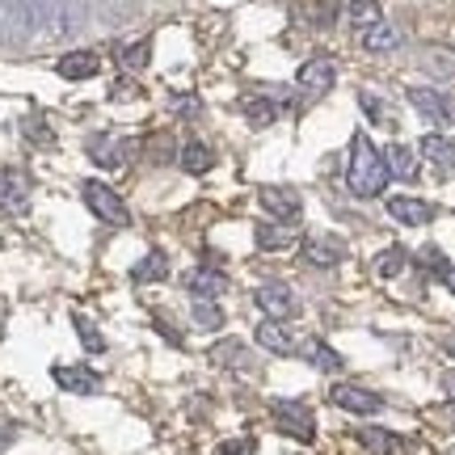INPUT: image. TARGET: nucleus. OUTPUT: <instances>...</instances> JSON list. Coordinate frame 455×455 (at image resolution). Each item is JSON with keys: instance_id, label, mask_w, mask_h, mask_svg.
<instances>
[{"instance_id": "obj_1", "label": "nucleus", "mask_w": 455, "mask_h": 455, "mask_svg": "<svg viewBox=\"0 0 455 455\" xmlns=\"http://www.w3.org/2000/svg\"><path fill=\"white\" fill-rule=\"evenodd\" d=\"M346 186H350V195H358V198L384 195V186H388V164H384V152H375V144L367 140V135H355V140H350V169H346Z\"/></svg>"}, {"instance_id": "obj_20", "label": "nucleus", "mask_w": 455, "mask_h": 455, "mask_svg": "<svg viewBox=\"0 0 455 455\" xmlns=\"http://www.w3.org/2000/svg\"><path fill=\"white\" fill-rule=\"evenodd\" d=\"M358 106L367 110V118H371V123H379V127H396V106H392V101H384L375 89H358Z\"/></svg>"}, {"instance_id": "obj_2", "label": "nucleus", "mask_w": 455, "mask_h": 455, "mask_svg": "<svg viewBox=\"0 0 455 455\" xmlns=\"http://www.w3.org/2000/svg\"><path fill=\"white\" fill-rule=\"evenodd\" d=\"M81 198H84V207L98 215L101 224H110V228H127V224H131L127 203L114 195L106 181H81Z\"/></svg>"}, {"instance_id": "obj_9", "label": "nucleus", "mask_w": 455, "mask_h": 455, "mask_svg": "<svg viewBox=\"0 0 455 455\" xmlns=\"http://www.w3.org/2000/svg\"><path fill=\"white\" fill-rule=\"evenodd\" d=\"M181 287L195 295V304H215V299L228 291V278L220 275V270H186Z\"/></svg>"}, {"instance_id": "obj_5", "label": "nucleus", "mask_w": 455, "mask_h": 455, "mask_svg": "<svg viewBox=\"0 0 455 455\" xmlns=\"http://www.w3.org/2000/svg\"><path fill=\"white\" fill-rule=\"evenodd\" d=\"M329 401L338 409H346V413H367V418L384 409V396H375L371 388H358V384H338L329 392Z\"/></svg>"}, {"instance_id": "obj_18", "label": "nucleus", "mask_w": 455, "mask_h": 455, "mask_svg": "<svg viewBox=\"0 0 455 455\" xmlns=\"http://www.w3.org/2000/svg\"><path fill=\"white\" fill-rule=\"evenodd\" d=\"M304 258H308L312 266H338V261L346 258V241H338V236H316V241L304 244Z\"/></svg>"}, {"instance_id": "obj_11", "label": "nucleus", "mask_w": 455, "mask_h": 455, "mask_svg": "<svg viewBox=\"0 0 455 455\" xmlns=\"http://www.w3.org/2000/svg\"><path fill=\"white\" fill-rule=\"evenodd\" d=\"M55 72H60L64 81H89V76L101 72V55L98 51H68V55L55 60Z\"/></svg>"}, {"instance_id": "obj_3", "label": "nucleus", "mask_w": 455, "mask_h": 455, "mask_svg": "<svg viewBox=\"0 0 455 455\" xmlns=\"http://www.w3.org/2000/svg\"><path fill=\"white\" fill-rule=\"evenodd\" d=\"M270 413H275V426L283 435H291L299 443L316 439V422H312V413L299 401H270Z\"/></svg>"}, {"instance_id": "obj_39", "label": "nucleus", "mask_w": 455, "mask_h": 455, "mask_svg": "<svg viewBox=\"0 0 455 455\" xmlns=\"http://www.w3.org/2000/svg\"><path fill=\"white\" fill-rule=\"evenodd\" d=\"M443 392H447V396H451V401H455V371H447V375H443Z\"/></svg>"}, {"instance_id": "obj_12", "label": "nucleus", "mask_w": 455, "mask_h": 455, "mask_svg": "<svg viewBox=\"0 0 455 455\" xmlns=\"http://www.w3.org/2000/svg\"><path fill=\"white\" fill-rule=\"evenodd\" d=\"M51 379H55L64 392H76V396L101 392V375L89 371V367H51Z\"/></svg>"}, {"instance_id": "obj_25", "label": "nucleus", "mask_w": 455, "mask_h": 455, "mask_svg": "<svg viewBox=\"0 0 455 455\" xmlns=\"http://www.w3.org/2000/svg\"><path fill=\"white\" fill-rule=\"evenodd\" d=\"M358 443H363L367 451H375V455L401 451V439H396V435H388V430H375V426H363V430H358Z\"/></svg>"}, {"instance_id": "obj_31", "label": "nucleus", "mask_w": 455, "mask_h": 455, "mask_svg": "<svg viewBox=\"0 0 455 455\" xmlns=\"http://www.w3.org/2000/svg\"><path fill=\"white\" fill-rule=\"evenodd\" d=\"M308 355H312V367H316V371H329V375L341 371V355H338V350H329L325 341H312Z\"/></svg>"}, {"instance_id": "obj_13", "label": "nucleus", "mask_w": 455, "mask_h": 455, "mask_svg": "<svg viewBox=\"0 0 455 455\" xmlns=\"http://www.w3.org/2000/svg\"><path fill=\"white\" fill-rule=\"evenodd\" d=\"M388 215L396 220V224H405V228H422L435 220V207L430 203H422V198H388Z\"/></svg>"}, {"instance_id": "obj_16", "label": "nucleus", "mask_w": 455, "mask_h": 455, "mask_svg": "<svg viewBox=\"0 0 455 455\" xmlns=\"http://www.w3.org/2000/svg\"><path fill=\"white\" fill-rule=\"evenodd\" d=\"M401 43H405V34H401V26H392V21H379V26H371V30L363 34V47L371 51V55H388Z\"/></svg>"}, {"instance_id": "obj_4", "label": "nucleus", "mask_w": 455, "mask_h": 455, "mask_svg": "<svg viewBox=\"0 0 455 455\" xmlns=\"http://www.w3.org/2000/svg\"><path fill=\"white\" fill-rule=\"evenodd\" d=\"M258 203L275 220H283V224H299V212H304V198L295 195V190H287V186H261Z\"/></svg>"}, {"instance_id": "obj_38", "label": "nucleus", "mask_w": 455, "mask_h": 455, "mask_svg": "<svg viewBox=\"0 0 455 455\" xmlns=\"http://www.w3.org/2000/svg\"><path fill=\"white\" fill-rule=\"evenodd\" d=\"M13 439H17V426H0V455L13 447Z\"/></svg>"}, {"instance_id": "obj_32", "label": "nucleus", "mask_w": 455, "mask_h": 455, "mask_svg": "<svg viewBox=\"0 0 455 455\" xmlns=\"http://www.w3.org/2000/svg\"><path fill=\"white\" fill-rule=\"evenodd\" d=\"M148 60H152V43H148V38H144V43H131V47L118 55V64L131 68V72H144Z\"/></svg>"}, {"instance_id": "obj_34", "label": "nucleus", "mask_w": 455, "mask_h": 455, "mask_svg": "<svg viewBox=\"0 0 455 455\" xmlns=\"http://www.w3.org/2000/svg\"><path fill=\"white\" fill-rule=\"evenodd\" d=\"M418 261H422L426 270H435V275H447V258H443L439 244H426L422 253H418Z\"/></svg>"}, {"instance_id": "obj_33", "label": "nucleus", "mask_w": 455, "mask_h": 455, "mask_svg": "<svg viewBox=\"0 0 455 455\" xmlns=\"http://www.w3.org/2000/svg\"><path fill=\"white\" fill-rule=\"evenodd\" d=\"M195 321H198V329H220L224 325V312L215 308V304H195Z\"/></svg>"}, {"instance_id": "obj_14", "label": "nucleus", "mask_w": 455, "mask_h": 455, "mask_svg": "<svg viewBox=\"0 0 455 455\" xmlns=\"http://www.w3.org/2000/svg\"><path fill=\"white\" fill-rule=\"evenodd\" d=\"M422 156L439 169L443 178H455V140H447V135H422Z\"/></svg>"}, {"instance_id": "obj_40", "label": "nucleus", "mask_w": 455, "mask_h": 455, "mask_svg": "<svg viewBox=\"0 0 455 455\" xmlns=\"http://www.w3.org/2000/svg\"><path fill=\"white\" fill-rule=\"evenodd\" d=\"M443 278H447V291L455 295V270H447V275H443Z\"/></svg>"}, {"instance_id": "obj_19", "label": "nucleus", "mask_w": 455, "mask_h": 455, "mask_svg": "<svg viewBox=\"0 0 455 455\" xmlns=\"http://www.w3.org/2000/svg\"><path fill=\"white\" fill-rule=\"evenodd\" d=\"M212 358L220 363V367H232V371H249L253 367V355H249V346L236 338H224L220 346L212 350Z\"/></svg>"}, {"instance_id": "obj_26", "label": "nucleus", "mask_w": 455, "mask_h": 455, "mask_svg": "<svg viewBox=\"0 0 455 455\" xmlns=\"http://www.w3.org/2000/svg\"><path fill=\"white\" fill-rule=\"evenodd\" d=\"M405 266H409V253L401 249V244H388V249L375 258V275H379V278H396Z\"/></svg>"}, {"instance_id": "obj_28", "label": "nucleus", "mask_w": 455, "mask_h": 455, "mask_svg": "<svg viewBox=\"0 0 455 455\" xmlns=\"http://www.w3.org/2000/svg\"><path fill=\"white\" fill-rule=\"evenodd\" d=\"M241 110H244V118H249V127H270V123H275V106L266 98H253V93H249V98H241Z\"/></svg>"}, {"instance_id": "obj_21", "label": "nucleus", "mask_w": 455, "mask_h": 455, "mask_svg": "<svg viewBox=\"0 0 455 455\" xmlns=\"http://www.w3.org/2000/svg\"><path fill=\"white\" fill-rule=\"evenodd\" d=\"M258 346L261 350H270V355H291L295 338L278 325V321H266V325H258Z\"/></svg>"}, {"instance_id": "obj_23", "label": "nucleus", "mask_w": 455, "mask_h": 455, "mask_svg": "<svg viewBox=\"0 0 455 455\" xmlns=\"http://www.w3.org/2000/svg\"><path fill=\"white\" fill-rule=\"evenodd\" d=\"M169 275V258H164L161 249H152L144 261H135V270H131V278L135 283H161V278Z\"/></svg>"}, {"instance_id": "obj_24", "label": "nucleus", "mask_w": 455, "mask_h": 455, "mask_svg": "<svg viewBox=\"0 0 455 455\" xmlns=\"http://www.w3.org/2000/svg\"><path fill=\"white\" fill-rule=\"evenodd\" d=\"M212 164H215V156L207 144L190 140V144L181 148V169H186V173H212Z\"/></svg>"}, {"instance_id": "obj_41", "label": "nucleus", "mask_w": 455, "mask_h": 455, "mask_svg": "<svg viewBox=\"0 0 455 455\" xmlns=\"http://www.w3.org/2000/svg\"><path fill=\"white\" fill-rule=\"evenodd\" d=\"M447 350H451V355H455V338H451V346H447Z\"/></svg>"}, {"instance_id": "obj_10", "label": "nucleus", "mask_w": 455, "mask_h": 455, "mask_svg": "<svg viewBox=\"0 0 455 455\" xmlns=\"http://www.w3.org/2000/svg\"><path fill=\"white\" fill-rule=\"evenodd\" d=\"M30 203V178L21 169H0V212H26Z\"/></svg>"}, {"instance_id": "obj_7", "label": "nucleus", "mask_w": 455, "mask_h": 455, "mask_svg": "<svg viewBox=\"0 0 455 455\" xmlns=\"http://www.w3.org/2000/svg\"><path fill=\"white\" fill-rule=\"evenodd\" d=\"M409 106L422 114L426 123H451L455 127V101L439 98L435 89H409Z\"/></svg>"}, {"instance_id": "obj_27", "label": "nucleus", "mask_w": 455, "mask_h": 455, "mask_svg": "<svg viewBox=\"0 0 455 455\" xmlns=\"http://www.w3.org/2000/svg\"><path fill=\"white\" fill-rule=\"evenodd\" d=\"M422 68L435 76H455V51L447 47H426L422 51Z\"/></svg>"}, {"instance_id": "obj_22", "label": "nucleus", "mask_w": 455, "mask_h": 455, "mask_svg": "<svg viewBox=\"0 0 455 455\" xmlns=\"http://www.w3.org/2000/svg\"><path fill=\"white\" fill-rule=\"evenodd\" d=\"M384 164H388V173H396V178H418V156H413V148L405 144H388V152H384Z\"/></svg>"}, {"instance_id": "obj_17", "label": "nucleus", "mask_w": 455, "mask_h": 455, "mask_svg": "<svg viewBox=\"0 0 455 455\" xmlns=\"http://www.w3.org/2000/svg\"><path fill=\"white\" fill-rule=\"evenodd\" d=\"M253 241L258 249H291L299 241V224H258Z\"/></svg>"}, {"instance_id": "obj_15", "label": "nucleus", "mask_w": 455, "mask_h": 455, "mask_svg": "<svg viewBox=\"0 0 455 455\" xmlns=\"http://www.w3.org/2000/svg\"><path fill=\"white\" fill-rule=\"evenodd\" d=\"M333 81H338V68L329 64L325 55H316V60H308V64L299 68V84H304L308 93H329Z\"/></svg>"}, {"instance_id": "obj_36", "label": "nucleus", "mask_w": 455, "mask_h": 455, "mask_svg": "<svg viewBox=\"0 0 455 455\" xmlns=\"http://www.w3.org/2000/svg\"><path fill=\"white\" fill-rule=\"evenodd\" d=\"M253 451H258L253 439H236V443H224V447H220V455H253Z\"/></svg>"}, {"instance_id": "obj_29", "label": "nucleus", "mask_w": 455, "mask_h": 455, "mask_svg": "<svg viewBox=\"0 0 455 455\" xmlns=\"http://www.w3.org/2000/svg\"><path fill=\"white\" fill-rule=\"evenodd\" d=\"M346 17L355 21L358 30L367 34L371 26H379L384 21V13H379V4H371V0H358V4H346Z\"/></svg>"}, {"instance_id": "obj_8", "label": "nucleus", "mask_w": 455, "mask_h": 455, "mask_svg": "<svg viewBox=\"0 0 455 455\" xmlns=\"http://www.w3.org/2000/svg\"><path fill=\"white\" fill-rule=\"evenodd\" d=\"M253 299H258V308L270 316V321H283V316H291L299 304H295L291 287H283V283H261L258 291H253Z\"/></svg>"}, {"instance_id": "obj_35", "label": "nucleus", "mask_w": 455, "mask_h": 455, "mask_svg": "<svg viewBox=\"0 0 455 455\" xmlns=\"http://www.w3.org/2000/svg\"><path fill=\"white\" fill-rule=\"evenodd\" d=\"M26 135H30L34 144H55V135L47 127H38V118H26Z\"/></svg>"}, {"instance_id": "obj_30", "label": "nucleus", "mask_w": 455, "mask_h": 455, "mask_svg": "<svg viewBox=\"0 0 455 455\" xmlns=\"http://www.w3.org/2000/svg\"><path fill=\"white\" fill-rule=\"evenodd\" d=\"M72 325H76V338L84 341V350H93V355H101V350H106V338H101L98 325H93L84 312H76V316H72Z\"/></svg>"}, {"instance_id": "obj_6", "label": "nucleus", "mask_w": 455, "mask_h": 455, "mask_svg": "<svg viewBox=\"0 0 455 455\" xmlns=\"http://www.w3.org/2000/svg\"><path fill=\"white\" fill-rule=\"evenodd\" d=\"M135 152V140H114V135H93L89 140V156L101 164V169H123Z\"/></svg>"}, {"instance_id": "obj_37", "label": "nucleus", "mask_w": 455, "mask_h": 455, "mask_svg": "<svg viewBox=\"0 0 455 455\" xmlns=\"http://www.w3.org/2000/svg\"><path fill=\"white\" fill-rule=\"evenodd\" d=\"M110 98H114V101H131V98H135V84H131V81H118V84L110 89Z\"/></svg>"}]
</instances>
